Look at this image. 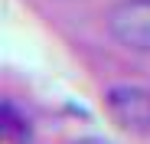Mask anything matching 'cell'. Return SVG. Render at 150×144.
Here are the masks:
<instances>
[{
  "label": "cell",
  "instance_id": "cell-2",
  "mask_svg": "<svg viewBox=\"0 0 150 144\" xmlns=\"http://www.w3.org/2000/svg\"><path fill=\"white\" fill-rule=\"evenodd\" d=\"M105 108L124 131L150 134V88L147 85H111L105 92Z\"/></svg>",
  "mask_w": 150,
  "mask_h": 144
},
{
  "label": "cell",
  "instance_id": "cell-4",
  "mask_svg": "<svg viewBox=\"0 0 150 144\" xmlns=\"http://www.w3.org/2000/svg\"><path fill=\"white\" fill-rule=\"evenodd\" d=\"M75 144H111V141H105V138H79Z\"/></svg>",
  "mask_w": 150,
  "mask_h": 144
},
{
  "label": "cell",
  "instance_id": "cell-3",
  "mask_svg": "<svg viewBox=\"0 0 150 144\" xmlns=\"http://www.w3.org/2000/svg\"><path fill=\"white\" fill-rule=\"evenodd\" d=\"M0 131L10 144H30L33 141V128H30V118L20 115L13 102H4L0 108Z\"/></svg>",
  "mask_w": 150,
  "mask_h": 144
},
{
  "label": "cell",
  "instance_id": "cell-1",
  "mask_svg": "<svg viewBox=\"0 0 150 144\" xmlns=\"http://www.w3.org/2000/svg\"><path fill=\"white\" fill-rule=\"evenodd\" d=\"M105 26L124 49L150 56V0H117L105 16Z\"/></svg>",
  "mask_w": 150,
  "mask_h": 144
}]
</instances>
